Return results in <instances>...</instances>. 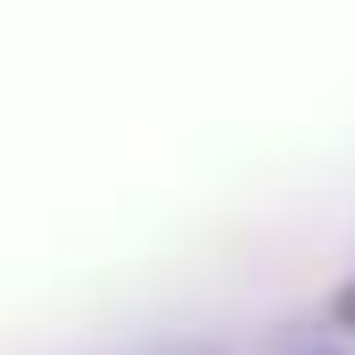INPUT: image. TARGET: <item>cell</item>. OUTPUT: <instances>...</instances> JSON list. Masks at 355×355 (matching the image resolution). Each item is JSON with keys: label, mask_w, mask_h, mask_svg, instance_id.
<instances>
[{"label": "cell", "mask_w": 355, "mask_h": 355, "mask_svg": "<svg viewBox=\"0 0 355 355\" xmlns=\"http://www.w3.org/2000/svg\"><path fill=\"white\" fill-rule=\"evenodd\" d=\"M331 322H339V331H355V281L339 289V297H331Z\"/></svg>", "instance_id": "cell-1"}, {"label": "cell", "mask_w": 355, "mask_h": 355, "mask_svg": "<svg viewBox=\"0 0 355 355\" xmlns=\"http://www.w3.org/2000/svg\"><path fill=\"white\" fill-rule=\"evenodd\" d=\"M289 355H331V339H297V347H289Z\"/></svg>", "instance_id": "cell-2"}]
</instances>
